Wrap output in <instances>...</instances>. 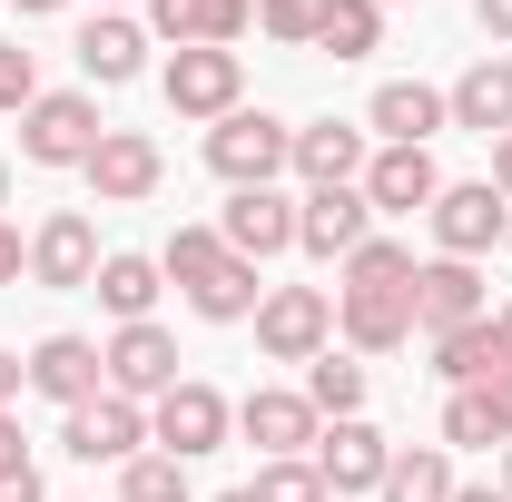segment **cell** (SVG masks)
<instances>
[{"label":"cell","instance_id":"cell-1","mask_svg":"<svg viewBox=\"0 0 512 502\" xmlns=\"http://www.w3.org/2000/svg\"><path fill=\"white\" fill-rule=\"evenodd\" d=\"M207 168H217L227 188H276V178L296 168V128L266 119V109H227V119L207 128Z\"/></svg>","mask_w":512,"mask_h":502},{"label":"cell","instance_id":"cell-2","mask_svg":"<svg viewBox=\"0 0 512 502\" xmlns=\"http://www.w3.org/2000/svg\"><path fill=\"white\" fill-rule=\"evenodd\" d=\"M99 138H109V128H99V99H89V89H40V99L20 109V158H30V168H89Z\"/></svg>","mask_w":512,"mask_h":502},{"label":"cell","instance_id":"cell-3","mask_svg":"<svg viewBox=\"0 0 512 502\" xmlns=\"http://www.w3.org/2000/svg\"><path fill=\"white\" fill-rule=\"evenodd\" d=\"M227 434H237V404H227L217 384H197V375H178L158 404H148V443H158V453H178V463L227 453Z\"/></svg>","mask_w":512,"mask_h":502},{"label":"cell","instance_id":"cell-4","mask_svg":"<svg viewBox=\"0 0 512 502\" xmlns=\"http://www.w3.org/2000/svg\"><path fill=\"white\" fill-rule=\"evenodd\" d=\"M325 345H335V296H325V286H266V306H256V355H266V365H316Z\"/></svg>","mask_w":512,"mask_h":502},{"label":"cell","instance_id":"cell-5","mask_svg":"<svg viewBox=\"0 0 512 502\" xmlns=\"http://www.w3.org/2000/svg\"><path fill=\"white\" fill-rule=\"evenodd\" d=\"M424 217H434V256H463V266H473L483 247H503L512 197L493 188V178H463V188H444L434 207H424Z\"/></svg>","mask_w":512,"mask_h":502},{"label":"cell","instance_id":"cell-6","mask_svg":"<svg viewBox=\"0 0 512 502\" xmlns=\"http://www.w3.org/2000/svg\"><path fill=\"white\" fill-rule=\"evenodd\" d=\"M158 89H168L178 119H207V128H217L227 109H247V60H237V50H178Z\"/></svg>","mask_w":512,"mask_h":502},{"label":"cell","instance_id":"cell-7","mask_svg":"<svg viewBox=\"0 0 512 502\" xmlns=\"http://www.w3.org/2000/svg\"><path fill=\"white\" fill-rule=\"evenodd\" d=\"M335 335H345V355L414 345V286H335Z\"/></svg>","mask_w":512,"mask_h":502},{"label":"cell","instance_id":"cell-8","mask_svg":"<svg viewBox=\"0 0 512 502\" xmlns=\"http://www.w3.org/2000/svg\"><path fill=\"white\" fill-rule=\"evenodd\" d=\"M99 276V227L79 217V207H50L40 227H30V286H50V296H79Z\"/></svg>","mask_w":512,"mask_h":502},{"label":"cell","instance_id":"cell-9","mask_svg":"<svg viewBox=\"0 0 512 502\" xmlns=\"http://www.w3.org/2000/svg\"><path fill=\"white\" fill-rule=\"evenodd\" d=\"M79 178L99 188V207H138V197H158L168 158H158V138H148V128H109V138L89 148V168H79Z\"/></svg>","mask_w":512,"mask_h":502},{"label":"cell","instance_id":"cell-10","mask_svg":"<svg viewBox=\"0 0 512 502\" xmlns=\"http://www.w3.org/2000/svg\"><path fill=\"white\" fill-rule=\"evenodd\" d=\"M99 355H109V394H128V404H158V394L178 384V335H168L158 315H148V325H119Z\"/></svg>","mask_w":512,"mask_h":502},{"label":"cell","instance_id":"cell-11","mask_svg":"<svg viewBox=\"0 0 512 502\" xmlns=\"http://www.w3.org/2000/svg\"><path fill=\"white\" fill-rule=\"evenodd\" d=\"M237 434H247L266 463H296V453H316L325 414L306 404V394H286V384H256L247 404H237Z\"/></svg>","mask_w":512,"mask_h":502},{"label":"cell","instance_id":"cell-12","mask_svg":"<svg viewBox=\"0 0 512 502\" xmlns=\"http://www.w3.org/2000/svg\"><path fill=\"white\" fill-rule=\"evenodd\" d=\"M138 443H148V404H128V394H89L60 424V453L79 463H138Z\"/></svg>","mask_w":512,"mask_h":502},{"label":"cell","instance_id":"cell-13","mask_svg":"<svg viewBox=\"0 0 512 502\" xmlns=\"http://www.w3.org/2000/svg\"><path fill=\"white\" fill-rule=\"evenodd\" d=\"M355 188H365L375 217H424V207L444 197V168H434V148H375Z\"/></svg>","mask_w":512,"mask_h":502},{"label":"cell","instance_id":"cell-14","mask_svg":"<svg viewBox=\"0 0 512 502\" xmlns=\"http://www.w3.org/2000/svg\"><path fill=\"white\" fill-rule=\"evenodd\" d=\"M493 296H483V276L463 266V256H424L414 266V325L424 335H453V325H483Z\"/></svg>","mask_w":512,"mask_h":502},{"label":"cell","instance_id":"cell-15","mask_svg":"<svg viewBox=\"0 0 512 502\" xmlns=\"http://www.w3.org/2000/svg\"><path fill=\"white\" fill-rule=\"evenodd\" d=\"M30 394H50L60 414H79L89 394H109V355L89 335H40L30 345Z\"/></svg>","mask_w":512,"mask_h":502},{"label":"cell","instance_id":"cell-16","mask_svg":"<svg viewBox=\"0 0 512 502\" xmlns=\"http://www.w3.org/2000/svg\"><path fill=\"white\" fill-rule=\"evenodd\" d=\"M365 237H375V207H365V188H316V197H296V247H306V256L345 266Z\"/></svg>","mask_w":512,"mask_h":502},{"label":"cell","instance_id":"cell-17","mask_svg":"<svg viewBox=\"0 0 512 502\" xmlns=\"http://www.w3.org/2000/svg\"><path fill=\"white\" fill-rule=\"evenodd\" d=\"M256 0H148V40L168 50H237Z\"/></svg>","mask_w":512,"mask_h":502},{"label":"cell","instance_id":"cell-18","mask_svg":"<svg viewBox=\"0 0 512 502\" xmlns=\"http://www.w3.org/2000/svg\"><path fill=\"white\" fill-rule=\"evenodd\" d=\"M217 237H227V256H247V266L286 256V247H296V197H286V188H237L227 217H217Z\"/></svg>","mask_w":512,"mask_h":502},{"label":"cell","instance_id":"cell-19","mask_svg":"<svg viewBox=\"0 0 512 502\" xmlns=\"http://www.w3.org/2000/svg\"><path fill=\"white\" fill-rule=\"evenodd\" d=\"M306 463L325 473V493H375L384 463H394V443H384L365 414H345V424H325V434H316V453H306Z\"/></svg>","mask_w":512,"mask_h":502},{"label":"cell","instance_id":"cell-20","mask_svg":"<svg viewBox=\"0 0 512 502\" xmlns=\"http://www.w3.org/2000/svg\"><path fill=\"white\" fill-rule=\"evenodd\" d=\"M365 128L384 148H434V128H453V109H444V89H424V79H384L365 99Z\"/></svg>","mask_w":512,"mask_h":502},{"label":"cell","instance_id":"cell-21","mask_svg":"<svg viewBox=\"0 0 512 502\" xmlns=\"http://www.w3.org/2000/svg\"><path fill=\"white\" fill-rule=\"evenodd\" d=\"M365 128H345V119H316V128H296V178H306V197L316 188H355L365 178Z\"/></svg>","mask_w":512,"mask_h":502},{"label":"cell","instance_id":"cell-22","mask_svg":"<svg viewBox=\"0 0 512 502\" xmlns=\"http://www.w3.org/2000/svg\"><path fill=\"white\" fill-rule=\"evenodd\" d=\"M79 69H89L99 89H128V79L148 69V20H128V10H99V20L79 30Z\"/></svg>","mask_w":512,"mask_h":502},{"label":"cell","instance_id":"cell-23","mask_svg":"<svg viewBox=\"0 0 512 502\" xmlns=\"http://www.w3.org/2000/svg\"><path fill=\"white\" fill-rule=\"evenodd\" d=\"M444 109H453V128L503 138V128H512V60H473V69L444 89Z\"/></svg>","mask_w":512,"mask_h":502},{"label":"cell","instance_id":"cell-24","mask_svg":"<svg viewBox=\"0 0 512 502\" xmlns=\"http://www.w3.org/2000/svg\"><path fill=\"white\" fill-rule=\"evenodd\" d=\"M375 502H453V443H394Z\"/></svg>","mask_w":512,"mask_h":502},{"label":"cell","instance_id":"cell-25","mask_svg":"<svg viewBox=\"0 0 512 502\" xmlns=\"http://www.w3.org/2000/svg\"><path fill=\"white\" fill-rule=\"evenodd\" d=\"M158 286H168V276H158V256H128V247H119V256H99V276H89V296L119 315V325H148Z\"/></svg>","mask_w":512,"mask_h":502},{"label":"cell","instance_id":"cell-26","mask_svg":"<svg viewBox=\"0 0 512 502\" xmlns=\"http://www.w3.org/2000/svg\"><path fill=\"white\" fill-rule=\"evenodd\" d=\"M434 375L463 394V384H493V375H512L503 365V335H493V315L483 325H453V335H434Z\"/></svg>","mask_w":512,"mask_h":502},{"label":"cell","instance_id":"cell-27","mask_svg":"<svg viewBox=\"0 0 512 502\" xmlns=\"http://www.w3.org/2000/svg\"><path fill=\"white\" fill-rule=\"evenodd\" d=\"M306 404H316L325 424H345V414H365V355H335V345H325L316 365H306Z\"/></svg>","mask_w":512,"mask_h":502},{"label":"cell","instance_id":"cell-28","mask_svg":"<svg viewBox=\"0 0 512 502\" xmlns=\"http://www.w3.org/2000/svg\"><path fill=\"white\" fill-rule=\"evenodd\" d=\"M188 306L207 315V325H247V315L266 306V286H256V266H247V256H227V266H217V276H207V286H197Z\"/></svg>","mask_w":512,"mask_h":502},{"label":"cell","instance_id":"cell-29","mask_svg":"<svg viewBox=\"0 0 512 502\" xmlns=\"http://www.w3.org/2000/svg\"><path fill=\"white\" fill-rule=\"evenodd\" d=\"M316 50H325V60H365V50H384V10H375V0H325Z\"/></svg>","mask_w":512,"mask_h":502},{"label":"cell","instance_id":"cell-30","mask_svg":"<svg viewBox=\"0 0 512 502\" xmlns=\"http://www.w3.org/2000/svg\"><path fill=\"white\" fill-rule=\"evenodd\" d=\"M119 502H188V463H178V453H138V463H119Z\"/></svg>","mask_w":512,"mask_h":502},{"label":"cell","instance_id":"cell-31","mask_svg":"<svg viewBox=\"0 0 512 502\" xmlns=\"http://www.w3.org/2000/svg\"><path fill=\"white\" fill-rule=\"evenodd\" d=\"M345 286H414V247L404 237H365L345 256Z\"/></svg>","mask_w":512,"mask_h":502},{"label":"cell","instance_id":"cell-32","mask_svg":"<svg viewBox=\"0 0 512 502\" xmlns=\"http://www.w3.org/2000/svg\"><path fill=\"white\" fill-rule=\"evenodd\" d=\"M256 30H266L276 50H316V30H325V0H256Z\"/></svg>","mask_w":512,"mask_h":502},{"label":"cell","instance_id":"cell-33","mask_svg":"<svg viewBox=\"0 0 512 502\" xmlns=\"http://www.w3.org/2000/svg\"><path fill=\"white\" fill-rule=\"evenodd\" d=\"M247 493H256V502H335V493H325V473L306 463V453H296V463H256Z\"/></svg>","mask_w":512,"mask_h":502},{"label":"cell","instance_id":"cell-34","mask_svg":"<svg viewBox=\"0 0 512 502\" xmlns=\"http://www.w3.org/2000/svg\"><path fill=\"white\" fill-rule=\"evenodd\" d=\"M30 99H40V60L20 40H0V109H30Z\"/></svg>","mask_w":512,"mask_h":502},{"label":"cell","instance_id":"cell-35","mask_svg":"<svg viewBox=\"0 0 512 502\" xmlns=\"http://www.w3.org/2000/svg\"><path fill=\"white\" fill-rule=\"evenodd\" d=\"M483 414H493V443H512V375L483 384Z\"/></svg>","mask_w":512,"mask_h":502},{"label":"cell","instance_id":"cell-36","mask_svg":"<svg viewBox=\"0 0 512 502\" xmlns=\"http://www.w3.org/2000/svg\"><path fill=\"white\" fill-rule=\"evenodd\" d=\"M10 276H30V237H20V227L0 217V286H10Z\"/></svg>","mask_w":512,"mask_h":502},{"label":"cell","instance_id":"cell-37","mask_svg":"<svg viewBox=\"0 0 512 502\" xmlns=\"http://www.w3.org/2000/svg\"><path fill=\"white\" fill-rule=\"evenodd\" d=\"M0 502H50V483H40V463H20V473H0Z\"/></svg>","mask_w":512,"mask_h":502},{"label":"cell","instance_id":"cell-38","mask_svg":"<svg viewBox=\"0 0 512 502\" xmlns=\"http://www.w3.org/2000/svg\"><path fill=\"white\" fill-rule=\"evenodd\" d=\"M20 384H30V355H10V345H0V414L20 404Z\"/></svg>","mask_w":512,"mask_h":502},{"label":"cell","instance_id":"cell-39","mask_svg":"<svg viewBox=\"0 0 512 502\" xmlns=\"http://www.w3.org/2000/svg\"><path fill=\"white\" fill-rule=\"evenodd\" d=\"M30 463V434H20V414H0V473H20Z\"/></svg>","mask_w":512,"mask_h":502},{"label":"cell","instance_id":"cell-40","mask_svg":"<svg viewBox=\"0 0 512 502\" xmlns=\"http://www.w3.org/2000/svg\"><path fill=\"white\" fill-rule=\"evenodd\" d=\"M473 20H483L493 40H512V0H473Z\"/></svg>","mask_w":512,"mask_h":502},{"label":"cell","instance_id":"cell-41","mask_svg":"<svg viewBox=\"0 0 512 502\" xmlns=\"http://www.w3.org/2000/svg\"><path fill=\"white\" fill-rule=\"evenodd\" d=\"M493 188L512 197V128H503V138H493Z\"/></svg>","mask_w":512,"mask_h":502},{"label":"cell","instance_id":"cell-42","mask_svg":"<svg viewBox=\"0 0 512 502\" xmlns=\"http://www.w3.org/2000/svg\"><path fill=\"white\" fill-rule=\"evenodd\" d=\"M453 502H512L503 483H453Z\"/></svg>","mask_w":512,"mask_h":502},{"label":"cell","instance_id":"cell-43","mask_svg":"<svg viewBox=\"0 0 512 502\" xmlns=\"http://www.w3.org/2000/svg\"><path fill=\"white\" fill-rule=\"evenodd\" d=\"M493 335H503V365H512V306H493Z\"/></svg>","mask_w":512,"mask_h":502},{"label":"cell","instance_id":"cell-44","mask_svg":"<svg viewBox=\"0 0 512 502\" xmlns=\"http://www.w3.org/2000/svg\"><path fill=\"white\" fill-rule=\"evenodd\" d=\"M40 10H60V0H20V20H40Z\"/></svg>","mask_w":512,"mask_h":502},{"label":"cell","instance_id":"cell-45","mask_svg":"<svg viewBox=\"0 0 512 502\" xmlns=\"http://www.w3.org/2000/svg\"><path fill=\"white\" fill-rule=\"evenodd\" d=\"M217 502H256V493H247V483H237V493H217Z\"/></svg>","mask_w":512,"mask_h":502},{"label":"cell","instance_id":"cell-46","mask_svg":"<svg viewBox=\"0 0 512 502\" xmlns=\"http://www.w3.org/2000/svg\"><path fill=\"white\" fill-rule=\"evenodd\" d=\"M503 493H512V443H503Z\"/></svg>","mask_w":512,"mask_h":502},{"label":"cell","instance_id":"cell-47","mask_svg":"<svg viewBox=\"0 0 512 502\" xmlns=\"http://www.w3.org/2000/svg\"><path fill=\"white\" fill-rule=\"evenodd\" d=\"M0 207H10V168H0Z\"/></svg>","mask_w":512,"mask_h":502},{"label":"cell","instance_id":"cell-48","mask_svg":"<svg viewBox=\"0 0 512 502\" xmlns=\"http://www.w3.org/2000/svg\"><path fill=\"white\" fill-rule=\"evenodd\" d=\"M99 10H128V0H99Z\"/></svg>","mask_w":512,"mask_h":502},{"label":"cell","instance_id":"cell-49","mask_svg":"<svg viewBox=\"0 0 512 502\" xmlns=\"http://www.w3.org/2000/svg\"><path fill=\"white\" fill-rule=\"evenodd\" d=\"M375 10H394V0H375Z\"/></svg>","mask_w":512,"mask_h":502},{"label":"cell","instance_id":"cell-50","mask_svg":"<svg viewBox=\"0 0 512 502\" xmlns=\"http://www.w3.org/2000/svg\"><path fill=\"white\" fill-rule=\"evenodd\" d=\"M503 247H512V227H503Z\"/></svg>","mask_w":512,"mask_h":502}]
</instances>
